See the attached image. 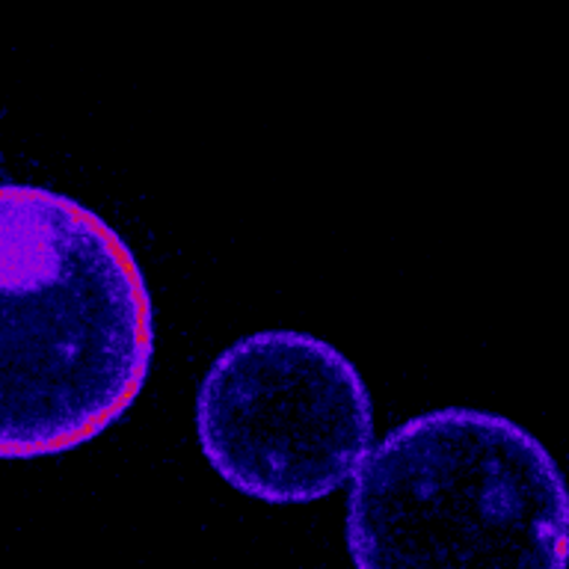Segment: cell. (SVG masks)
Listing matches in <instances>:
<instances>
[{"instance_id":"6da1fadb","label":"cell","mask_w":569,"mask_h":569,"mask_svg":"<svg viewBox=\"0 0 569 569\" xmlns=\"http://www.w3.org/2000/svg\"><path fill=\"white\" fill-rule=\"evenodd\" d=\"M151 353L149 288L119 231L71 196L0 184V460L104 433Z\"/></svg>"},{"instance_id":"7a4b0ae2","label":"cell","mask_w":569,"mask_h":569,"mask_svg":"<svg viewBox=\"0 0 569 569\" xmlns=\"http://www.w3.org/2000/svg\"><path fill=\"white\" fill-rule=\"evenodd\" d=\"M347 551L356 569H567V478L507 416L430 409L353 475Z\"/></svg>"},{"instance_id":"3957f363","label":"cell","mask_w":569,"mask_h":569,"mask_svg":"<svg viewBox=\"0 0 569 569\" xmlns=\"http://www.w3.org/2000/svg\"><path fill=\"white\" fill-rule=\"evenodd\" d=\"M196 436L229 487L267 505H309L353 480L373 448L362 373L297 329L238 338L196 391Z\"/></svg>"}]
</instances>
